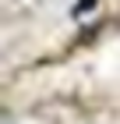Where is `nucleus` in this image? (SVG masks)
I'll return each mask as SVG.
<instances>
[{
    "label": "nucleus",
    "mask_w": 120,
    "mask_h": 124,
    "mask_svg": "<svg viewBox=\"0 0 120 124\" xmlns=\"http://www.w3.org/2000/svg\"><path fill=\"white\" fill-rule=\"evenodd\" d=\"M78 4H81L78 11H88V7H95V0H78Z\"/></svg>",
    "instance_id": "nucleus-1"
}]
</instances>
